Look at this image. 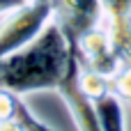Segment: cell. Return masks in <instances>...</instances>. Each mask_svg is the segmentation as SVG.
<instances>
[{
  "mask_svg": "<svg viewBox=\"0 0 131 131\" xmlns=\"http://www.w3.org/2000/svg\"><path fill=\"white\" fill-rule=\"evenodd\" d=\"M104 2V28L120 58L131 64V0H101Z\"/></svg>",
  "mask_w": 131,
  "mask_h": 131,
  "instance_id": "6",
  "label": "cell"
},
{
  "mask_svg": "<svg viewBox=\"0 0 131 131\" xmlns=\"http://www.w3.org/2000/svg\"><path fill=\"white\" fill-rule=\"evenodd\" d=\"M0 131H28V129L18 117H12V120H0Z\"/></svg>",
  "mask_w": 131,
  "mask_h": 131,
  "instance_id": "12",
  "label": "cell"
},
{
  "mask_svg": "<svg viewBox=\"0 0 131 131\" xmlns=\"http://www.w3.org/2000/svg\"><path fill=\"white\" fill-rule=\"evenodd\" d=\"M111 90H113L120 99H124L127 106L131 104V64L129 62L111 78Z\"/></svg>",
  "mask_w": 131,
  "mask_h": 131,
  "instance_id": "9",
  "label": "cell"
},
{
  "mask_svg": "<svg viewBox=\"0 0 131 131\" xmlns=\"http://www.w3.org/2000/svg\"><path fill=\"white\" fill-rule=\"evenodd\" d=\"M53 7H55V21L62 25L71 44L85 30L104 21L101 0H53Z\"/></svg>",
  "mask_w": 131,
  "mask_h": 131,
  "instance_id": "5",
  "label": "cell"
},
{
  "mask_svg": "<svg viewBox=\"0 0 131 131\" xmlns=\"http://www.w3.org/2000/svg\"><path fill=\"white\" fill-rule=\"evenodd\" d=\"M30 0H0V18L7 16V14H12V12H16L18 7H23Z\"/></svg>",
  "mask_w": 131,
  "mask_h": 131,
  "instance_id": "11",
  "label": "cell"
},
{
  "mask_svg": "<svg viewBox=\"0 0 131 131\" xmlns=\"http://www.w3.org/2000/svg\"><path fill=\"white\" fill-rule=\"evenodd\" d=\"M78 71H81V60H78V55L74 53L71 64H69V69H67V76L62 78V83H60V88H58L55 92L64 99L67 111H69V115H71V120H74V124H76L78 131H101L94 101L81 90Z\"/></svg>",
  "mask_w": 131,
  "mask_h": 131,
  "instance_id": "4",
  "label": "cell"
},
{
  "mask_svg": "<svg viewBox=\"0 0 131 131\" xmlns=\"http://www.w3.org/2000/svg\"><path fill=\"white\" fill-rule=\"evenodd\" d=\"M16 104H18V94L9 90H0V120L16 117Z\"/></svg>",
  "mask_w": 131,
  "mask_h": 131,
  "instance_id": "10",
  "label": "cell"
},
{
  "mask_svg": "<svg viewBox=\"0 0 131 131\" xmlns=\"http://www.w3.org/2000/svg\"><path fill=\"white\" fill-rule=\"evenodd\" d=\"M74 53L76 46L53 18L30 44L5 58L0 64V90H9L18 97L55 92L67 76Z\"/></svg>",
  "mask_w": 131,
  "mask_h": 131,
  "instance_id": "1",
  "label": "cell"
},
{
  "mask_svg": "<svg viewBox=\"0 0 131 131\" xmlns=\"http://www.w3.org/2000/svg\"><path fill=\"white\" fill-rule=\"evenodd\" d=\"M74 46H76V55H78L81 64L88 67V69H92V71L104 74L106 78H113L127 64L120 58V53L115 51V46L111 41V35L104 28V23L85 30L74 41Z\"/></svg>",
  "mask_w": 131,
  "mask_h": 131,
  "instance_id": "3",
  "label": "cell"
},
{
  "mask_svg": "<svg viewBox=\"0 0 131 131\" xmlns=\"http://www.w3.org/2000/svg\"><path fill=\"white\" fill-rule=\"evenodd\" d=\"M55 18L53 0H30L16 12L0 18V64L5 58L30 44Z\"/></svg>",
  "mask_w": 131,
  "mask_h": 131,
  "instance_id": "2",
  "label": "cell"
},
{
  "mask_svg": "<svg viewBox=\"0 0 131 131\" xmlns=\"http://www.w3.org/2000/svg\"><path fill=\"white\" fill-rule=\"evenodd\" d=\"M16 117L25 124V129H28V131H55V129H51L46 122H41V120L32 113V108L25 104V97H18V104H16Z\"/></svg>",
  "mask_w": 131,
  "mask_h": 131,
  "instance_id": "8",
  "label": "cell"
},
{
  "mask_svg": "<svg viewBox=\"0 0 131 131\" xmlns=\"http://www.w3.org/2000/svg\"><path fill=\"white\" fill-rule=\"evenodd\" d=\"M129 108H131V104H129Z\"/></svg>",
  "mask_w": 131,
  "mask_h": 131,
  "instance_id": "13",
  "label": "cell"
},
{
  "mask_svg": "<svg viewBox=\"0 0 131 131\" xmlns=\"http://www.w3.org/2000/svg\"><path fill=\"white\" fill-rule=\"evenodd\" d=\"M101 131H127V101L120 99L113 90L92 99Z\"/></svg>",
  "mask_w": 131,
  "mask_h": 131,
  "instance_id": "7",
  "label": "cell"
}]
</instances>
